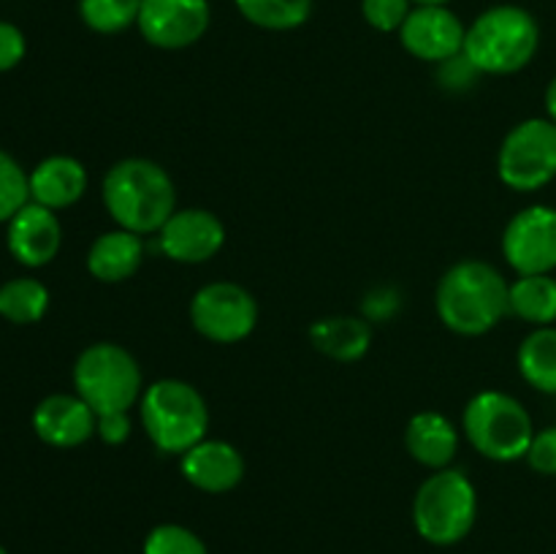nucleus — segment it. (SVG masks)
I'll list each match as a JSON object with an SVG mask.
<instances>
[{
  "instance_id": "nucleus-1",
  "label": "nucleus",
  "mask_w": 556,
  "mask_h": 554,
  "mask_svg": "<svg viewBox=\"0 0 556 554\" xmlns=\"http://www.w3.org/2000/svg\"><path fill=\"white\" fill-rule=\"evenodd\" d=\"M508 291L510 282L492 264L467 259L440 277L434 304L445 329L478 337L492 331L510 313Z\"/></svg>"
},
{
  "instance_id": "nucleus-2",
  "label": "nucleus",
  "mask_w": 556,
  "mask_h": 554,
  "mask_svg": "<svg viewBox=\"0 0 556 554\" xmlns=\"http://www.w3.org/2000/svg\"><path fill=\"white\" fill-rule=\"evenodd\" d=\"M103 204L119 228L157 234L177 212V190L163 166L147 158H125L103 177Z\"/></svg>"
},
{
  "instance_id": "nucleus-3",
  "label": "nucleus",
  "mask_w": 556,
  "mask_h": 554,
  "mask_svg": "<svg viewBox=\"0 0 556 554\" xmlns=\"http://www.w3.org/2000/svg\"><path fill=\"white\" fill-rule=\"evenodd\" d=\"M541 47V27L521 5H492L465 36V54L481 74L508 76L527 68Z\"/></svg>"
},
{
  "instance_id": "nucleus-4",
  "label": "nucleus",
  "mask_w": 556,
  "mask_h": 554,
  "mask_svg": "<svg viewBox=\"0 0 556 554\" xmlns=\"http://www.w3.org/2000/svg\"><path fill=\"white\" fill-rule=\"evenodd\" d=\"M147 438L163 454L182 456L206 438L210 407L201 391L188 380L161 378L150 383L139 402Z\"/></svg>"
},
{
  "instance_id": "nucleus-5",
  "label": "nucleus",
  "mask_w": 556,
  "mask_h": 554,
  "mask_svg": "<svg viewBox=\"0 0 556 554\" xmlns=\"http://www.w3.org/2000/svg\"><path fill=\"white\" fill-rule=\"evenodd\" d=\"M478 519V492L470 478L454 467L434 470L413 500V525L432 546L465 541Z\"/></svg>"
},
{
  "instance_id": "nucleus-6",
  "label": "nucleus",
  "mask_w": 556,
  "mask_h": 554,
  "mask_svg": "<svg viewBox=\"0 0 556 554\" xmlns=\"http://www.w3.org/2000/svg\"><path fill=\"white\" fill-rule=\"evenodd\" d=\"M462 429L481 456L494 462H516L527 456L535 427L527 407L505 391H481L462 416Z\"/></svg>"
},
{
  "instance_id": "nucleus-7",
  "label": "nucleus",
  "mask_w": 556,
  "mask_h": 554,
  "mask_svg": "<svg viewBox=\"0 0 556 554\" xmlns=\"http://www.w3.org/2000/svg\"><path fill=\"white\" fill-rule=\"evenodd\" d=\"M74 391L96 411L117 413L141 400V367L117 342H92L74 364Z\"/></svg>"
},
{
  "instance_id": "nucleus-8",
  "label": "nucleus",
  "mask_w": 556,
  "mask_h": 554,
  "mask_svg": "<svg viewBox=\"0 0 556 554\" xmlns=\"http://www.w3.org/2000/svg\"><path fill=\"white\" fill-rule=\"evenodd\" d=\"M497 174L510 190L532 193L556 177V125L532 117L514 125L497 155Z\"/></svg>"
},
{
  "instance_id": "nucleus-9",
  "label": "nucleus",
  "mask_w": 556,
  "mask_h": 554,
  "mask_svg": "<svg viewBox=\"0 0 556 554\" xmlns=\"http://www.w3.org/2000/svg\"><path fill=\"white\" fill-rule=\"evenodd\" d=\"M190 320L201 337L220 345L242 342L258 326V304L248 288L237 282H206L193 293Z\"/></svg>"
},
{
  "instance_id": "nucleus-10",
  "label": "nucleus",
  "mask_w": 556,
  "mask_h": 554,
  "mask_svg": "<svg viewBox=\"0 0 556 554\" xmlns=\"http://www.w3.org/2000/svg\"><path fill=\"white\" fill-rule=\"evenodd\" d=\"M503 255L519 275H552L556 269V210L535 204L514 215L503 234Z\"/></svg>"
},
{
  "instance_id": "nucleus-11",
  "label": "nucleus",
  "mask_w": 556,
  "mask_h": 554,
  "mask_svg": "<svg viewBox=\"0 0 556 554\" xmlns=\"http://www.w3.org/2000/svg\"><path fill=\"white\" fill-rule=\"evenodd\" d=\"M210 0H141V38L157 49L193 47L210 30Z\"/></svg>"
},
{
  "instance_id": "nucleus-12",
  "label": "nucleus",
  "mask_w": 556,
  "mask_h": 554,
  "mask_svg": "<svg viewBox=\"0 0 556 554\" xmlns=\"http://www.w3.org/2000/svg\"><path fill=\"white\" fill-rule=\"evenodd\" d=\"M465 36L467 27L448 5H413L400 27L402 47L427 63H443L465 52Z\"/></svg>"
},
{
  "instance_id": "nucleus-13",
  "label": "nucleus",
  "mask_w": 556,
  "mask_h": 554,
  "mask_svg": "<svg viewBox=\"0 0 556 554\" xmlns=\"http://www.w3.org/2000/svg\"><path fill=\"white\" fill-rule=\"evenodd\" d=\"M226 242V226L210 210H177L157 231L163 255L179 264H204Z\"/></svg>"
},
{
  "instance_id": "nucleus-14",
  "label": "nucleus",
  "mask_w": 556,
  "mask_h": 554,
  "mask_svg": "<svg viewBox=\"0 0 556 554\" xmlns=\"http://www.w3.org/2000/svg\"><path fill=\"white\" fill-rule=\"evenodd\" d=\"M63 244V226L58 212L49 206L27 201L9 223H5V248L16 264L27 269L52 264Z\"/></svg>"
},
{
  "instance_id": "nucleus-15",
  "label": "nucleus",
  "mask_w": 556,
  "mask_h": 554,
  "mask_svg": "<svg viewBox=\"0 0 556 554\" xmlns=\"http://www.w3.org/2000/svg\"><path fill=\"white\" fill-rule=\"evenodd\" d=\"M98 416L79 394H49L33 411V432L52 449H76L96 435Z\"/></svg>"
},
{
  "instance_id": "nucleus-16",
  "label": "nucleus",
  "mask_w": 556,
  "mask_h": 554,
  "mask_svg": "<svg viewBox=\"0 0 556 554\" xmlns=\"http://www.w3.org/2000/svg\"><path fill=\"white\" fill-rule=\"evenodd\" d=\"M179 470L190 487L206 494H223L242 483L244 459L228 440L204 438L179 456Z\"/></svg>"
},
{
  "instance_id": "nucleus-17",
  "label": "nucleus",
  "mask_w": 556,
  "mask_h": 554,
  "mask_svg": "<svg viewBox=\"0 0 556 554\" xmlns=\"http://www.w3.org/2000/svg\"><path fill=\"white\" fill-rule=\"evenodd\" d=\"M87 190V172L76 158L49 155L30 172V201L49 206V210H65L74 206Z\"/></svg>"
},
{
  "instance_id": "nucleus-18",
  "label": "nucleus",
  "mask_w": 556,
  "mask_h": 554,
  "mask_svg": "<svg viewBox=\"0 0 556 554\" xmlns=\"http://www.w3.org/2000/svg\"><path fill=\"white\" fill-rule=\"evenodd\" d=\"M405 445L416 462L429 470L451 467L459 451V432L454 421L438 411H421L410 418L405 429Z\"/></svg>"
},
{
  "instance_id": "nucleus-19",
  "label": "nucleus",
  "mask_w": 556,
  "mask_h": 554,
  "mask_svg": "<svg viewBox=\"0 0 556 554\" xmlns=\"http://www.w3.org/2000/svg\"><path fill=\"white\" fill-rule=\"evenodd\" d=\"M144 261V239L128 228H114L96 237L87 253V269L101 282H123L139 272Z\"/></svg>"
},
{
  "instance_id": "nucleus-20",
  "label": "nucleus",
  "mask_w": 556,
  "mask_h": 554,
  "mask_svg": "<svg viewBox=\"0 0 556 554\" xmlns=\"http://www.w3.org/2000/svg\"><path fill=\"white\" fill-rule=\"evenodd\" d=\"M309 340L334 362H358L372 345V326L358 315H329L309 326Z\"/></svg>"
},
{
  "instance_id": "nucleus-21",
  "label": "nucleus",
  "mask_w": 556,
  "mask_h": 554,
  "mask_svg": "<svg viewBox=\"0 0 556 554\" xmlns=\"http://www.w3.org/2000/svg\"><path fill=\"white\" fill-rule=\"evenodd\" d=\"M510 313L532 326H552L556 320V277L519 275L508 291Z\"/></svg>"
},
{
  "instance_id": "nucleus-22",
  "label": "nucleus",
  "mask_w": 556,
  "mask_h": 554,
  "mask_svg": "<svg viewBox=\"0 0 556 554\" xmlns=\"http://www.w3.org/2000/svg\"><path fill=\"white\" fill-rule=\"evenodd\" d=\"M519 373L532 389L556 394V329L538 326L519 345Z\"/></svg>"
},
{
  "instance_id": "nucleus-23",
  "label": "nucleus",
  "mask_w": 556,
  "mask_h": 554,
  "mask_svg": "<svg viewBox=\"0 0 556 554\" xmlns=\"http://www.w3.org/2000/svg\"><path fill=\"white\" fill-rule=\"evenodd\" d=\"M49 288L36 277H14L0 286V318L16 326H30L47 315Z\"/></svg>"
},
{
  "instance_id": "nucleus-24",
  "label": "nucleus",
  "mask_w": 556,
  "mask_h": 554,
  "mask_svg": "<svg viewBox=\"0 0 556 554\" xmlns=\"http://www.w3.org/2000/svg\"><path fill=\"white\" fill-rule=\"evenodd\" d=\"M239 14L261 30H296L313 14V0H233Z\"/></svg>"
},
{
  "instance_id": "nucleus-25",
  "label": "nucleus",
  "mask_w": 556,
  "mask_h": 554,
  "mask_svg": "<svg viewBox=\"0 0 556 554\" xmlns=\"http://www.w3.org/2000/svg\"><path fill=\"white\" fill-rule=\"evenodd\" d=\"M141 0H79V16L90 30L114 36L139 22Z\"/></svg>"
},
{
  "instance_id": "nucleus-26",
  "label": "nucleus",
  "mask_w": 556,
  "mask_h": 554,
  "mask_svg": "<svg viewBox=\"0 0 556 554\" xmlns=\"http://www.w3.org/2000/svg\"><path fill=\"white\" fill-rule=\"evenodd\" d=\"M30 201V174L0 150V223H9Z\"/></svg>"
},
{
  "instance_id": "nucleus-27",
  "label": "nucleus",
  "mask_w": 556,
  "mask_h": 554,
  "mask_svg": "<svg viewBox=\"0 0 556 554\" xmlns=\"http://www.w3.org/2000/svg\"><path fill=\"white\" fill-rule=\"evenodd\" d=\"M144 554H210V549L188 527L157 525L144 538Z\"/></svg>"
},
{
  "instance_id": "nucleus-28",
  "label": "nucleus",
  "mask_w": 556,
  "mask_h": 554,
  "mask_svg": "<svg viewBox=\"0 0 556 554\" xmlns=\"http://www.w3.org/2000/svg\"><path fill=\"white\" fill-rule=\"evenodd\" d=\"M410 11V0H362L364 20L380 33H400V27L405 25Z\"/></svg>"
},
{
  "instance_id": "nucleus-29",
  "label": "nucleus",
  "mask_w": 556,
  "mask_h": 554,
  "mask_svg": "<svg viewBox=\"0 0 556 554\" xmlns=\"http://www.w3.org/2000/svg\"><path fill=\"white\" fill-rule=\"evenodd\" d=\"M438 65H440L438 68L440 85L451 92L470 90V87L478 81V76H481V71L470 63V58H467L465 52L454 54V58L443 60V63H438Z\"/></svg>"
},
{
  "instance_id": "nucleus-30",
  "label": "nucleus",
  "mask_w": 556,
  "mask_h": 554,
  "mask_svg": "<svg viewBox=\"0 0 556 554\" xmlns=\"http://www.w3.org/2000/svg\"><path fill=\"white\" fill-rule=\"evenodd\" d=\"M525 459L541 476H556V427H546L535 432Z\"/></svg>"
},
{
  "instance_id": "nucleus-31",
  "label": "nucleus",
  "mask_w": 556,
  "mask_h": 554,
  "mask_svg": "<svg viewBox=\"0 0 556 554\" xmlns=\"http://www.w3.org/2000/svg\"><path fill=\"white\" fill-rule=\"evenodd\" d=\"M27 41L25 33L14 25V22L0 20V74L16 68L25 60Z\"/></svg>"
},
{
  "instance_id": "nucleus-32",
  "label": "nucleus",
  "mask_w": 556,
  "mask_h": 554,
  "mask_svg": "<svg viewBox=\"0 0 556 554\" xmlns=\"http://www.w3.org/2000/svg\"><path fill=\"white\" fill-rule=\"evenodd\" d=\"M362 310L367 320H389L400 310V293L394 288H378L364 297Z\"/></svg>"
},
{
  "instance_id": "nucleus-33",
  "label": "nucleus",
  "mask_w": 556,
  "mask_h": 554,
  "mask_svg": "<svg viewBox=\"0 0 556 554\" xmlns=\"http://www.w3.org/2000/svg\"><path fill=\"white\" fill-rule=\"evenodd\" d=\"M96 435L103 440L106 445H119L130 438V416L128 411H117V413H103L98 416L96 424Z\"/></svg>"
},
{
  "instance_id": "nucleus-34",
  "label": "nucleus",
  "mask_w": 556,
  "mask_h": 554,
  "mask_svg": "<svg viewBox=\"0 0 556 554\" xmlns=\"http://www.w3.org/2000/svg\"><path fill=\"white\" fill-rule=\"evenodd\" d=\"M546 112L548 119L556 125V76L552 79V85L546 87Z\"/></svg>"
},
{
  "instance_id": "nucleus-35",
  "label": "nucleus",
  "mask_w": 556,
  "mask_h": 554,
  "mask_svg": "<svg viewBox=\"0 0 556 554\" xmlns=\"http://www.w3.org/2000/svg\"><path fill=\"white\" fill-rule=\"evenodd\" d=\"M413 5H448L451 0H410Z\"/></svg>"
},
{
  "instance_id": "nucleus-36",
  "label": "nucleus",
  "mask_w": 556,
  "mask_h": 554,
  "mask_svg": "<svg viewBox=\"0 0 556 554\" xmlns=\"http://www.w3.org/2000/svg\"><path fill=\"white\" fill-rule=\"evenodd\" d=\"M0 554H9V552H5V546H3V543H0Z\"/></svg>"
}]
</instances>
